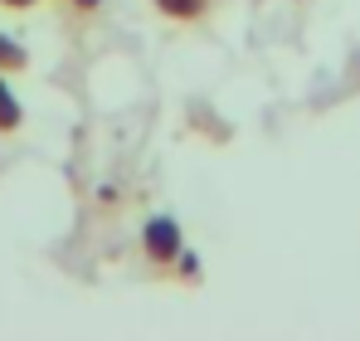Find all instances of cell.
<instances>
[{
    "label": "cell",
    "mask_w": 360,
    "mask_h": 341,
    "mask_svg": "<svg viewBox=\"0 0 360 341\" xmlns=\"http://www.w3.org/2000/svg\"><path fill=\"white\" fill-rule=\"evenodd\" d=\"M205 5H210V0H156V10L171 15V20H195Z\"/></svg>",
    "instance_id": "3957f363"
},
{
    "label": "cell",
    "mask_w": 360,
    "mask_h": 341,
    "mask_svg": "<svg viewBox=\"0 0 360 341\" xmlns=\"http://www.w3.org/2000/svg\"><path fill=\"white\" fill-rule=\"evenodd\" d=\"M0 5H34V0H0Z\"/></svg>",
    "instance_id": "8992f818"
},
{
    "label": "cell",
    "mask_w": 360,
    "mask_h": 341,
    "mask_svg": "<svg viewBox=\"0 0 360 341\" xmlns=\"http://www.w3.org/2000/svg\"><path fill=\"white\" fill-rule=\"evenodd\" d=\"M73 5H88V10H93V5H103V0H73Z\"/></svg>",
    "instance_id": "5b68a950"
},
{
    "label": "cell",
    "mask_w": 360,
    "mask_h": 341,
    "mask_svg": "<svg viewBox=\"0 0 360 341\" xmlns=\"http://www.w3.org/2000/svg\"><path fill=\"white\" fill-rule=\"evenodd\" d=\"M20 127V98L10 93V83L0 78V132H15Z\"/></svg>",
    "instance_id": "7a4b0ae2"
},
{
    "label": "cell",
    "mask_w": 360,
    "mask_h": 341,
    "mask_svg": "<svg viewBox=\"0 0 360 341\" xmlns=\"http://www.w3.org/2000/svg\"><path fill=\"white\" fill-rule=\"evenodd\" d=\"M0 68H25V49L10 35H0Z\"/></svg>",
    "instance_id": "277c9868"
},
{
    "label": "cell",
    "mask_w": 360,
    "mask_h": 341,
    "mask_svg": "<svg viewBox=\"0 0 360 341\" xmlns=\"http://www.w3.org/2000/svg\"><path fill=\"white\" fill-rule=\"evenodd\" d=\"M141 244H146V254H151L156 264H171V259H180V229H176V220H166V215L146 220Z\"/></svg>",
    "instance_id": "6da1fadb"
}]
</instances>
